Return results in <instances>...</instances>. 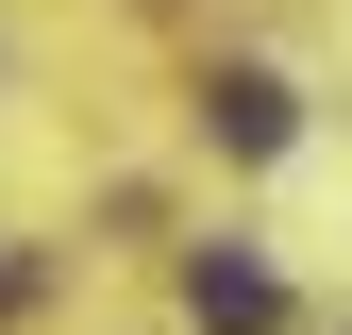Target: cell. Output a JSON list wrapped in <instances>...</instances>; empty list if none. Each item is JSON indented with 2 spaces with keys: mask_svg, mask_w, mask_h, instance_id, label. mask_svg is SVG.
<instances>
[{
  "mask_svg": "<svg viewBox=\"0 0 352 335\" xmlns=\"http://www.w3.org/2000/svg\"><path fill=\"white\" fill-rule=\"evenodd\" d=\"M185 319H201V335H269V319H285L269 251H185Z\"/></svg>",
  "mask_w": 352,
  "mask_h": 335,
  "instance_id": "1",
  "label": "cell"
},
{
  "mask_svg": "<svg viewBox=\"0 0 352 335\" xmlns=\"http://www.w3.org/2000/svg\"><path fill=\"white\" fill-rule=\"evenodd\" d=\"M201 117H218V151H252V168H269V151L302 135V101H285L269 67H218V84H201Z\"/></svg>",
  "mask_w": 352,
  "mask_h": 335,
  "instance_id": "2",
  "label": "cell"
}]
</instances>
